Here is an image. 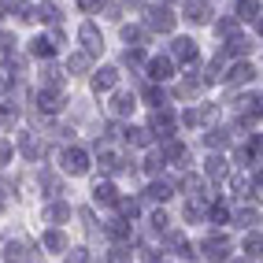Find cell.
Segmentation results:
<instances>
[{"mask_svg":"<svg viewBox=\"0 0 263 263\" xmlns=\"http://www.w3.org/2000/svg\"><path fill=\"white\" fill-rule=\"evenodd\" d=\"M152 30H163V33L174 30V15L163 11V8H156V11H152Z\"/></svg>","mask_w":263,"mask_h":263,"instance_id":"6da1fadb","label":"cell"},{"mask_svg":"<svg viewBox=\"0 0 263 263\" xmlns=\"http://www.w3.org/2000/svg\"><path fill=\"white\" fill-rule=\"evenodd\" d=\"M63 167L71 171V174H82V171H85V152H78V148L67 152V156H63Z\"/></svg>","mask_w":263,"mask_h":263,"instance_id":"7a4b0ae2","label":"cell"},{"mask_svg":"<svg viewBox=\"0 0 263 263\" xmlns=\"http://www.w3.org/2000/svg\"><path fill=\"white\" fill-rule=\"evenodd\" d=\"M185 15H193V23H208V4H204V0H189Z\"/></svg>","mask_w":263,"mask_h":263,"instance_id":"3957f363","label":"cell"},{"mask_svg":"<svg viewBox=\"0 0 263 263\" xmlns=\"http://www.w3.org/2000/svg\"><path fill=\"white\" fill-rule=\"evenodd\" d=\"M19 148H23V156H26V160H37V156H41V145L33 141L30 134H23V137H19Z\"/></svg>","mask_w":263,"mask_h":263,"instance_id":"277c9868","label":"cell"},{"mask_svg":"<svg viewBox=\"0 0 263 263\" xmlns=\"http://www.w3.org/2000/svg\"><path fill=\"white\" fill-rule=\"evenodd\" d=\"M115 78H119V74L111 71V67H104V71H100V74L93 78V85H97V93H100V89H111V85H115Z\"/></svg>","mask_w":263,"mask_h":263,"instance_id":"5b68a950","label":"cell"},{"mask_svg":"<svg viewBox=\"0 0 263 263\" xmlns=\"http://www.w3.org/2000/svg\"><path fill=\"white\" fill-rule=\"evenodd\" d=\"M174 56H178V60H193V56H197V45H193V41H174Z\"/></svg>","mask_w":263,"mask_h":263,"instance_id":"8992f818","label":"cell"},{"mask_svg":"<svg viewBox=\"0 0 263 263\" xmlns=\"http://www.w3.org/2000/svg\"><path fill=\"white\" fill-rule=\"evenodd\" d=\"M82 41H85V45H89V52H100V37H97V30H93L89 23H85V26H82Z\"/></svg>","mask_w":263,"mask_h":263,"instance_id":"52a82bcc","label":"cell"},{"mask_svg":"<svg viewBox=\"0 0 263 263\" xmlns=\"http://www.w3.org/2000/svg\"><path fill=\"white\" fill-rule=\"evenodd\" d=\"M204 252L212 256V259H226V241H215V237H212V241L204 245Z\"/></svg>","mask_w":263,"mask_h":263,"instance_id":"ba28073f","label":"cell"},{"mask_svg":"<svg viewBox=\"0 0 263 263\" xmlns=\"http://www.w3.org/2000/svg\"><path fill=\"white\" fill-rule=\"evenodd\" d=\"M249 78H252V67H245V63H241V67H234V71H230V82H234V85L249 82Z\"/></svg>","mask_w":263,"mask_h":263,"instance_id":"9c48e42d","label":"cell"},{"mask_svg":"<svg viewBox=\"0 0 263 263\" xmlns=\"http://www.w3.org/2000/svg\"><path fill=\"white\" fill-rule=\"evenodd\" d=\"M222 174H226V163L212 156V160H208V178H222Z\"/></svg>","mask_w":263,"mask_h":263,"instance_id":"30bf717a","label":"cell"},{"mask_svg":"<svg viewBox=\"0 0 263 263\" xmlns=\"http://www.w3.org/2000/svg\"><path fill=\"white\" fill-rule=\"evenodd\" d=\"M130 108H134V97H126V93H119V97H115V111H119V115H126Z\"/></svg>","mask_w":263,"mask_h":263,"instance_id":"8fae6325","label":"cell"},{"mask_svg":"<svg viewBox=\"0 0 263 263\" xmlns=\"http://www.w3.org/2000/svg\"><path fill=\"white\" fill-rule=\"evenodd\" d=\"M152 74H156V78H167V74H171V60H156V63H152Z\"/></svg>","mask_w":263,"mask_h":263,"instance_id":"7c38bea8","label":"cell"},{"mask_svg":"<svg viewBox=\"0 0 263 263\" xmlns=\"http://www.w3.org/2000/svg\"><path fill=\"white\" fill-rule=\"evenodd\" d=\"M45 245H48V249H56V252H60V249H63V234H60V230L45 234Z\"/></svg>","mask_w":263,"mask_h":263,"instance_id":"4fadbf2b","label":"cell"},{"mask_svg":"<svg viewBox=\"0 0 263 263\" xmlns=\"http://www.w3.org/2000/svg\"><path fill=\"white\" fill-rule=\"evenodd\" d=\"M208 145H212V148H222V145H226V134H222V130H212V134H208Z\"/></svg>","mask_w":263,"mask_h":263,"instance_id":"5bb4252c","label":"cell"},{"mask_svg":"<svg viewBox=\"0 0 263 263\" xmlns=\"http://www.w3.org/2000/svg\"><path fill=\"white\" fill-rule=\"evenodd\" d=\"M237 11H241V15H245V19H252V15H256V11H259V8H256V4H252V0H241V4H237Z\"/></svg>","mask_w":263,"mask_h":263,"instance_id":"9a60e30c","label":"cell"},{"mask_svg":"<svg viewBox=\"0 0 263 263\" xmlns=\"http://www.w3.org/2000/svg\"><path fill=\"white\" fill-rule=\"evenodd\" d=\"M97 200H104V204L115 200V189H111V185H97Z\"/></svg>","mask_w":263,"mask_h":263,"instance_id":"2e32d148","label":"cell"},{"mask_svg":"<svg viewBox=\"0 0 263 263\" xmlns=\"http://www.w3.org/2000/svg\"><path fill=\"white\" fill-rule=\"evenodd\" d=\"M30 52H33V56H48V52H52V48H48V41H41V37H37V41H33V45H30Z\"/></svg>","mask_w":263,"mask_h":263,"instance_id":"e0dca14e","label":"cell"},{"mask_svg":"<svg viewBox=\"0 0 263 263\" xmlns=\"http://www.w3.org/2000/svg\"><path fill=\"white\" fill-rule=\"evenodd\" d=\"M148 200H167V185H152L148 189Z\"/></svg>","mask_w":263,"mask_h":263,"instance_id":"ac0fdd59","label":"cell"},{"mask_svg":"<svg viewBox=\"0 0 263 263\" xmlns=\"http://www.w3.org/2000/svg\"><path fill=\"white\" fill-rule=\"evenodd\" d=\"M45 215H48L52 222H60V219H67V208H60V204H56V208H48V212H45Z\"/></svg>","mask_w":263,"mask_h":263,"instance_id":"d6986e66","label":"cell"},{"mask_svg":"<svg viewBox=\"0 0 263 263\" xmlns=\"http://www.w3.org/2000/svg\"><path fill=\"white\" fill-rule=\"evenodd\" d=\"M89 67V56H71V71H85Z\"/></svg>","mask_w":263,"mask_h":263,"instance_id":"ffe728a7","label":"cell"},{"mask_svg":"<svg viewBox=\"0 0 263 263\" xmlns=\"http://www.w3.org/2000/svg\"><path fill=\"white\" fill-rule=\"evenodd\" d=\"M8 156H11V145H8V141H0V163H8Z\"/></svg>","mask_w":263,"mask_h":263,"instance_id":"44dd1931","label":"cell"},{"mask_svg":"<svg viewBox=\"0 0 263 263\" xmlns=\"http://www.w3.org/2000/svg\"><path fill=\"white\" fill-rule=\"evenodd\" d=\"M78 4H82L85 11H93V8H100V4H104V0H78Z\"/></svg>","mask_w":263,"mask_h":263,"instance_id":"7402d4cb","label":"cell"},{"mask_svg":"<svg viewBox=\"0 0 263 263\" xmlns=\"http://www.w3.org/2000/svg\"><path fill=\"white\" fill-rule=\"evenodd\" d=\"M11 45V33H0V56H4V48Z\"/></svg>","mask_w":263,"mask_h":263,"instance_id":"603a6c76","label":"cell"},{"mask_svg":"<svg viewBox=\"0 0 263 263\" xmlns=\"http://www.w3.org/2000/svg\"><path fill=\"white\" fill-rule=\"evenodd\" d=\"M0 208H4V200H0Z\"/></svg>","mask_w":263,"mask_h":263,"instance_id":"cb8c5ba5","label":"cell"}]
</instances>
